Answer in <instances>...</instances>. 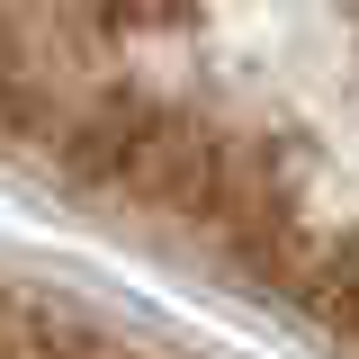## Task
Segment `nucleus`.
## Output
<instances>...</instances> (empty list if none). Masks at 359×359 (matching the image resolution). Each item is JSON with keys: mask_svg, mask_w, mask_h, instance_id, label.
Returning <instances> with one entry per match:
<instances>
[{"mask_svg": "<svg viewBox=\"0 0 359 359\" xmlns=\"http://www.w3.org/2000/svg\"><path fill=\"white\" fill-rule=\"evenodd\" d=\"M0 153L359 359V0H0Z\"/></svg>", "mask_w": 359, "mask_h": 359, "instance_id": "obj_1", "label": "nucleus"}, {"mask_svg": "<svg viewBox=\"0 0 359 359\" xmlns=\"http://www.w3.org/2000/svg\"><path fill=\"white\" fill-rule=\"evenodd\" d=\"M0 359H189V351L45 287L27 269H0Z\"/></svg>", "mask_w": 359, "mask_h": 359, "instance_id": "obj_2", "label": "nucleus"}]
</instances>
